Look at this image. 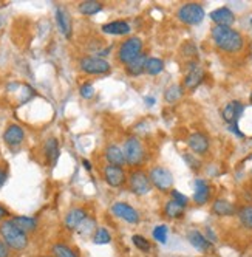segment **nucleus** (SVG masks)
Instances as JSON below:
<instances>
[{"mask_svg":"<svg viewBox=\"0 0 252 257\" xmlns=\"http://www.w3.org/2000/svg\"><path fill=\"white\" fill-rule=\"evenodd\" d=\"M210 36L220 50L227 53H235L243 48V36L230 27L215 25L210 31Z\"/></svg>","mask_w":252,"mask_h":257,"instance_id":"obj_1","label":"nucleus"},{"mask_svg":"<svg viewBox=\"0 0 252 257\" xmlns=\"http://www.w3.org/2000/svg\"><path fill=\"white\" fill-rule=\"evenodd\" d=\"M0 237L2 240L13 249L16 251H22L28 245V235L17 228L11 220H5L0 225Z\"/></svg>","mask_w":252,"mask_h":257,"instance_id":"obj_2","label":"nucleus"},{"mask_svg":"<svg viewBox=\"0 0 252 257\" xmlns=\"http://www.w3.org/2000/svg\"><path fill=\"white\" fill-rule=\"evenodd\" d=\"M204 10L198 4H186L178 10V19L187 25H198L204 19Z\"/></svg>","mask_w":252,"mask_h":257,"instance_id":"obj_3","label":"nucleus"},{"mask_svg":"<svg viewBox=\"0 0 252 257\" xmlns=\"http://www.w3.org/2000/svg\"><path fill=\"white\" fill-rule=\"evenodd\" d=\"M141 50H142L141 39L139 38H130L121 45L118 58H119L121 62H124L125 65H127V64H130L132 61H135V59H138L141 56Z\"/></svg>","mask_w":252,"mask_h":257,"instance_id":"obj_4","label":"nucleus"},{"mask_svg":"<svg viewBox=\"0 0 252 257\" xmlns=\"http://www.w3.org/2000/svg\"><path fill=\"white\" fill-rule=\"evenodd\" d=\"M79 67L82 71L88 73V75H102L110 70V64L95 56H85L79 61Z\"/></svg>","mask_w":252,"mask_h":257,"instance_id":"obj_5","label":"nucleus"},{"mask_svg":"<svg viewBox=\"0 0 252 257\" xmlns=\"http://www.w3.org/2000/svg\"><path fill=\"white\" fill-rule=\"evenodd\" d=\"M122 152H124V157H125V163L132 164V166L139 164L141 160H142V155H144L142 146H141L139 140H136V138H129L127 141H125Z\"/></svg>","mask_w":252,"mask_h":257,"instance_id":"obj_6","label":"nucleus"},{"mask_svg":"<svg viewBox=\"0 0 252 257\" xmlns=\"http://www.w3.org/2000/svg\"><path fill=\"white\" fill-rule=\"evenodd\" d=\"M149 178L159 191H169L172 188V185H173L172 174L164 168H153L150 171Z\"/></svg>","mask_w":252,"mask_h":257,"instance_id":"obj_7","label":"nucleus"},{"mask_svg":"<svg viewBox=\"0 0 252 257\" xmlns=\"http://www.w3.org/2000/svg\"><path fill=\"white\" fill-rule=\"evenodd\" d=\"M130 188L136 195H146L150 192V178L144 172L136 171L130 175Z\"/></svg>","mask_w":252,"mask_h":257,"instance_id":"obj_8","label":"nucleus"},{"mask_svg":"<svg viewBox=\"0 0 252 257\" xmlns=\"http://www.w3.org/2000/svg\"><path fill=\"white\" fill-rule=\"evenodd\" d=\"M112 212H113L116 217L125 220V222H129V223H133V225H135V223L139 222V214L136 212L135 208H132V206L127 205V203H121V201H118V203H115V205L112 206Z\"/></svg>","mask_w":252,"mask_h":257,"instance_id":"obj_9","label":"nucleus"},{"mask_svg":"<svg viewBox=\"0 0 252 257\" xmlns=\"http://www.w3.org/2000/svg\"><path fill=\"white\" fill-rule=\"evenodd\" d=\"M244 112V105L240 102V101H232L229 102L224 108H223V119L232 125V124H237L240 116L243 115Z\"/></svg>","mask_w":252,"mask_h":257,"instance_id":"obj_10","label":"nucleus"},{"mask_svg":"<svg viewBox=\"0 0 252 257\" xmlns=\"http://www.w3.org/2000/svg\"><path fill=\"white\" fill-rule=\"evenodd\" d=\"M187 238H189V243H190L195 249H198V251L207 252V251L212 249V242H209L207 238H206V235H204L203 232H200L198 229L189 231Z\"/></svg>","mask_w":252,"mask_h":257,"instance_id":"obj_11","label":"nucleus"},{"mask_svg":"<svg viewBox=\"0 0 252 257\" xmlns=\"http://www.w3.org/2000/svg\"><path fill=\"white\" fill-rule=\"evenodd\" d=\"M204 79V71L201 67H198V64H190L189 67V71L187 75L184 78V85L190 90L196 88L198 85H200Z\"/></svg>","mask_w":252,"mask_h":257,"instance_id":"obj_12","label":"nucleus"},{"mask_svg":"<svg viewBox=\"0 0 252 257\" xmlns=\"http://www.w3.org/2000/svg\"><path fill=\"white\" fill-rule=\"evenodd\" d=\"M104 177H105V181L109 183L110 186H113V188L121 186L122 183L125 181V174H124L122 168L112 166V164L104 169Z\"/></svg>","mask_w":252,"mask_h":257,"instance_id":"obj_13","label":"nucleus"},{"mask_svg":"<svg viewBox=\"0 0 252 257\" xmlns=\"http://www.w3.org/2000/svg\"><path fill=\"white\" fill-rule=\"evenodd\" d=\"M87 218V212L85 209L82 208H75V209H71L67 212L65 215V220H64V223L68 229H78L82 223H84V220Z\"/></svg>","mask_w":252,"mask_h":257,"instance_id":"obj_14","label":"nucleus"},{"mask_svg":"<svg viewBox=\"0 0 252 257\" xmlns=\"http://www.w3.org/2000/svg\"><path fill=\"white\" fill-rule=\"evenodd\" d=\"M210 19L220 25V27H230L233 22H235V16H233V13L229 10V8H218L210 13Z\"/></svg>","mask_w":252,"mask_h":257,"instance_id":"obj_15","label":"nucleus"},{"mask_svg":"<svg viewBox=\"0 0 252 257\" xmlns=\"http://www.w3.org/2000/svg\"><path fill=\"white\" fill-rule=\"evenodd\" d=\"M187 144L189 148L195 152V154H206L207 149H209V140L206 135L196 132V134H192L187 140Z\"/></svg>","mask_w":252,"mask_h":257,"instance_id":"obj_16","label":"nucleus"},{"mask_svg":"<svg viewBox=\"0 0 252 257\" xmlns=\"http://www.w3.org/2000/svg\"><path fill=\"white\" fill-rule=\"evenodd\" d=\"M25 138V134H24V128L21 125H17V124H13L10 125L5 134H4V140L8 146H19Z\"/></svg>","mask_w":252,"mask_h":257,"instance_id":"obj_17","label":"nucleus"},{"mask_svg":"<svg viewBox=\"0 0 252 257\" xmlns=\"http://www.w3.org/2000/svg\"><path fill=\"white\" fill-rule=\"evenodd\" d=\"M210 197V189L209 185L204 180H195V194H193V201L196 205H204Z\"/></svg>","mask_w":252,"mask_h":257,"instance_id":"obj_18","label":"nucleus"},{"mask_svg":"<svg viewBox=\"0 0 252 257\" xmlns=\"http://www.w3.org/2000/svg\"><path fill=\"white\" fill-rule=\"evenodd\" d=\"M105 158L112 164V166H119L121 168L122 164H125V157H124L122 149H119L118 146H115V144L109 146V148L105 149Z\"/></svg>","mask_w":252,"mask_h":257,"instance_id":"obj_19","label":"nucleus"},{"mask_svg":"<svg viewBox=\"0 0 252 257\" xmlns=\"http://www.w3.org/2000/svg\"><path fill=\"white\" fill-rule=\"evenodd\" d=\"M212 212L215 215H220V217H229V215H233L235 214V206H233L230 201L227 200H217V201H213V205H212Z\"/></svg>","mask_w":252,"mask_h":257,"instance_id":"obj_20","label":"nucleus"},{"mask_svg":"<svg viewBox=\"0 0 252 257\" xmlns=\"http://www.w3.org/2000/svg\"><path fill=\"white\" fill-rule=\"evenodd\" d=\"M56 22L65 38H70L71 36V19L65 10H62V8L56 10Z\"/></svg>","mask_w":252,"mask_h":257,"instance_id":"obj_21","label":"nucleus"},{"mask_svg":"<svg viewBox=\"0 0 252 257\" xmlns=\"http://www.w3.org/2000/svg\"><path fill=\"white\" fill-rule=\"evenodd\" d=\"M102 31L107 34H115V36H122V34H127L130 33V25L124 21H115L110 24H105L102 27Z\"/></svg>","mask_w":252,"mask_h":257,"instance_id":"obj_22","label":"nucleus"},{"mask_svg":"<svg viewBox=\"0 0 252 257\" xmlns=\"http://www.w3.org/2000/svg\"><path fill=\"white\" fill-rule=\"evenodd\" d=\"M11 222L19 228L21 231H24L25 234L28 232H33L36 231V228H38V222H36L34 218L31 217H24V215H19V217H13Z\"/></svg>","mask_w":252,"mask_h":257,"instance_id":"obj_23","label":"nucleus"},{"mask_svg":"<svg viewBox=\"0 0 252 257\" xmlns=\"http://www.w3.org/2000/svg\"><path fill=\"white\" fill-rule=\"evenodd\" d=\"M45 155L48 158V161L51 163V166H55V163L58 161L59 157V144L56 138H50L45 143Z\"/></svg>","mask_w":252,"mask_h":257,"instance_id":"obj_24","label":"nucleus"},{"mask_svg":"<svg viewBox=\"0 0 252 257\" xmlns=\"http://www.w3.org/2000/svg\"><path fill=\"white\" fill-rule=\"evenodd\" d=\"M146 64H147V58L146 56H141L135 61H132L130 64H127V71L129 75L132 76H139L141 73H144V70H146Z\"/></svg>","mask_w":252,"mask_h":257,"instance_id":"obj_25","label":"nucleus"},{"mask_svg":"<svg viewBox=\"0 0 252 257\" xmlns=\"http://www.w3.org/2000/svg\"><path fill=\"white\" fill-rule=\"evenodd\" d=\"M78 10L84 16H93V14H96V13H99L102 10V5L99 2H95V0H87V2H82L78 7Z\"/></svg>","mask_w":252,"mask_h":257,"instance_id":"obj_26","label":"nucleus"},{"mask_svg":"<svg viewBox=\"0 0 252 257\" xmlns=\"http://www.w3.org/2000/svg\"><path fill=\"white\" fill-rule=\"evenodd\" d=\"M183 212H184V208L181 205H178L173 200L167 201L166 206H164V214L169 218H179V217H183Z\"/></svg>","mask_w":252,"mask_h":257,"instance_id":"obj_27","label":"nucleus"},{"mask_svg":"<svg viewBox=\"0 0 252 257\" xmlns=\"http://www.w3.org/2000/svg\"><path fill=\"white\" fill-rule=\"evenodd\" d=\"M53 257H78L76 252L64 243H55L51 246Z\"/></svg>","mask_w":252,"mask_h":257,"instance_id":"obj_28","label":"nucleus"},{"mask_svg":"<svg viewBox=\"0 0 252 257\" xmlns=\"http://www.w3.org/2000/svg\"><path fill=\"white\" fill-rule=\"evenodd\" d=\"M163 68H164V62L161 61V59H156V58H150V59H147L146 71L149 73V75L156 76V75H159L161 71H163Z\"/></svg>","mask_w":252,"mask_h":257,"instance_id":"obj_29","label":"nucleus"},{"mask_svg":"<svg viewBox=\"0 0 252 257\" xmlns=\"http://www.w3.org/2000/svg\"><path fill=\"white\" fill-rule=\"evenodd\" d=\"M238 218H240V223L246 229L252 231V206H243L238 211Z\"/></svg>","mask_w":252,"mask_h":257,"instance_id":"obj_30","label":"nucleus"},{"mask_svg":"<svg viewBox=\"0 0 252 257\" xmlns=\"http://www.w3.org/2000/svg\"><path fill=\"white\" fill-rule=\"evenodd\" d=\"M110 240H112V235L105 228H99L93 235V242L96 245H107V243H110Z\"/></svg>","mask_w":252,"mask_h":257,"instance_id":"obj_31","label":"nucleus"},{"mask_svg":"<svg viewBox=\"0 0 252 257\" xmlns=\"http://www.w3.org/2000/svg\"><path fill=\"white\" fill-rule=\"evenodd\" d=\"M132 242H133V245H135L139 251H142V252H149V251L152 249L150 242L147 240L146 237H142V235H139V234H135V235L132 237Z\"/></svg>","mask_w":252,"mask_h":257,"instance_id":"obj_32","label":"nucleus"},{"mask_svg":"<svg viewBox=\"0 0 252 257\" xmlns=\"http://www.w3.org/2000/svg\"><path fill=\"white\" fill-rule=\"evenodd\" d=\"M152 235L158 243H166L167 235H169V228L166 225H159L152 231Z\"/></svg>","mask_w":252,"mask_h":257,"instance_id":"obj_33","label":"nucleus"},{"mask_svg":"<svg viewBox=\"0 0 252 257\" xmlns=\"http://www.w3.org/2000/svg\"><path fill=\"white\" fill-rule=\"evenodd\" d=\"M181 95H183L181 87H179V85H172L170 88H167V90H166L164 98H166V101H167V102H176L179 98H181Z\"/></svg>","mask_w":252,"mask_h":257,"instance_id":"obj_34","label":"nucleus"},{"mask_svg":"<svg viewBox=\"0 0 252 257\" xmlns=\"http://www.w3.org/2000/svg\"><path fill=\"white\" fill-rule=\"evenodd\" d=\"M81 95H82V98H85V99H90L93 95H95V88H93V85L90 84V82H85V84H82L81 85Z\"/></svg>","mask_w":252,"mask_h":257,"instance_id":"obj_35","label":"nucleus"},{"mask_svg":"<svg viewBox=\"0 0 252 257\" xmlns=\"http://www.w3.org/2000/svg\"><path fill=\"white\" fill-rule=\"evenodd\" d=\"M172 200L176 201L178 205H181L183 208H186L187 203H189V198L186 195H183L181 192H178V191H172Z\"/></svg>","mask_w":252,"mask_h":257,"instance_id":"obj_36","label":"nucleus"},{"mask_svg":"<svg viewBox=\"0 0 252 257\" xmlns=\"http://www.w3.org/2000/svg\"><path fill=\"white\" fill-rule=\"evenodd\" d=\"M0 257H10V246L4 240H0Z\"/></svg>","mask_w":252,"mask_h":257,"instance_id":"obj_37","label":"nucleus"},{"mask_svg":"<svg viewBox=\"0 0 252 257\" xmlns=\"http://www.w3.org/2000/svg\"><path fill=\"white\" fill-rule=\"evenodd\" d=\"M184 160L189 163V166H190V168H195V169H196V168H200V163H198L196 160H192L190 155H184Z\"/></svg>","mask_w":252,"mask_h":257,"instance_id":"obj_38","label":"nucleus"},{"mask_svg":"<svg viewBox=\"0 0 252 257\" xmlns=\"http://www.w3.org/2000/svg\"><path fill=\"white\" fill-rule=\"evenodd\" d=\"M229 131H232L235 135H238V137H243V134L238 131V124H232V125H229Z\"/></svg>","mask_w":252,"mask_h":257,"instance_id":"obj_39","label":"nucleus"},{"mask_svg":"<svg viewBox=\"0 0 252 257\" xmlns=\"http://www.w3.org/2000/svg\"><path fill=\"white\" fill-rule=\"evenodd\" d=\"M5 180H7V174H5V171H2V169H0V186L4 185V183H5Z\"/></svg>","mask_w":252,"mask_h":257,"instance_id":"obj_40","label":"nucleus"},{"mask_svg":"<svg viewBox=\"0 0 252 257\" xmlns=\"http://www.w3.org/2000/svg\"><path fill=\"white\" fill-rule=\"evenodd\" d=\"M7 214H8V211L4 206H0V220H2L4 217H7Z\"/></svg>","mask_w":252,"mask_h":257,"instance_id":"obj_41","label":"nucleus"},{"mask_svg":"<svg viewBox=\"0 0 252 257\" xmlns=\"http://www.w3.org/2000/svg\"><path fill=\"white\" fill-rule=\"evenodd\" d=\"M144 99H146V101H147V104H149V105H152V104L155 102V99H153V98H150V96H147V98H144Z\"/></svg>","mask_w":252,"mask_h":257,"instance_id":"obj_42","label":"nucleus"},{"mask_svg":"<svg viewBox=\"0 0 252 257\" xmlns=\"http://www.w3.org/2000/svg\"><path fill=\"white\" fill-rule=\"evenodd\" d=\"M84 164H85V168H87V169H90V163H88L87 160H84Z\"/></svg>","mask_w":252,"mask_h":257,"instance_id":"obj_43","label":"nucleus"},{"mask_svg":"<svg viewBox=\"0 0 252 257\" xmlns=\"http://www.w3.org/2000/svg\"><path fill=\"white\" fill-rule=\"evenodd\" d=\"M250 102H252V93H250Z\"/></svg>","mask_w":252,"mask_h":257,"instance_id":"obj_44","label":"nucleus"},{"mask_svg":"<svg viewBox=\"0 0 252 257\" xmlns=\"http://www.w3.org/2000/svg\"><path fill=\"white\" fill-rule=\"evenodd\" d=\"M44 257H50V255H44Z\"/></svg>","mask_w":252,"mask_h":257,"instance_id":"obj_45","label":"nucleus"},{"mask_svg":"<svg viewBox=\"0 0 252 257\" xmlns=\"http://www.w3.org/2000/svg\"><path fill=\"white\" fill-rule=\"evenodd\" d=\"M250 25H252V21H250Z\"/></svg>","mask_w":252,"mask_h":257,"instance_id":"obj_46","label":"nucleus"}]
</instances>
